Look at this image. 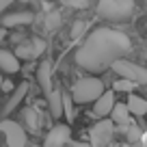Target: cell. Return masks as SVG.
<instances>
[{"label": "cell", "instance_id": "obj_24", "mask_svg": "<svg viewBox=\"0 0 147 147\" xmlns=\"http://www.w3.org/2000/svg\"><path fill=\"white\" fill-rule=\"evenodd\" d=\"M15 89V84L11 82V80H2V84H0V91H5V93H11Z\"/></svg>", "mask_w": 147, "mask_h": 147}, {"label": "cell", "instance_id": "obj_20", "mask_svg": "<svg viewBox=\"0 0 147 147\" xmlns=\"http://www.w3.org/2000/svg\"><path fill=\"white\" fill-rule=\"evenodd\" d=\"M134 87H136V84L130 82V80H125V78H119V80L113 82V91H119V93H132Z\"/></svg>", "mask_w": 147, "mask_h": 147}, {"label": "cell", "instance_id": "obj_4", "mask_svg": "<svg viewBox=\"0 0 147 147\" xmlns=\"http://www.w3.org/2000/svg\"><path fill=\"white\" fill-rule=\"evenodd\" d=\"M113 71L119 76V78H125L134 84H147V67L145 65H138V63H132L128 59H117L115 63L110 65Z\"/></svg>", "mask_w": 147, "mask_h": 147}, {"label": "cell", "instance_id": "obj_21", "mask_svg": "<svg viewBox=\"0 0 147 147\" xmlns=\"http://www.w3.org/2000/svg\"><path fill=\"white\" fill-rule=\"evenodd\" d=\"M87 28H89V24L84 22V20H76V22L71 24V39H74V41L80 39V37L87 32Z\"/></svg>", "mask_w": 147, "mask_h": 147}, {"label": "cell", "instance_id": "obj_8", "mask_svg": "<svg viewBox=\"0 0 147 147\" xmlns=\"http://www.w3.org/2000/svg\"><path fill=\"white\" fill-rule=\"evenodd\" d=\"M69 141H71V128L67 123H56L48 130L43 147H65Z\"/></svg>", "mask_w": 147, "mask_h": 147}, {"label": "cell", "instance_id": "obj_6", "mask_svg": "<svg viewBox=\"0 0 147 147\" xmlns=\"http://www.w3.org/2000/svg\"><path fill=\"white\" fill-rule=\"evenodd\" d=\"M115 136V123L110 119H100L89 132V145L91 147H108Z\"/></svg>", "mask_w": 147, "mask_h": 147}, {"label": "cell", "instance_id": "obj_26", "mask_svg": "<svg viewBox=\"0 0 147 147\" xmlns=\"http://www.w3.org/2000/svg\"><path fill=\"white\" fill-rule=\"evenodd\" d=\"M65 147H91V145H89V143H76V141H69Z\"/></svg>", "mask_w": 147, "mask_h": 147}, {"label": "cell", "instance_id": "obj_23", "mask_svg": "<svg viewBox=\"0 0 147 147\" xmlns=\"http://www.w3.org/2000/svg\"><path fill=\"white\" fill-rule=\"evenodd\" d=\"M63 5L69 7V9L80 11V9H87V7L91 5V0H63Z\"/></svg>", "mask_w": 147, "mask_h": 147}, {"label": "cell", "instance_id": "obj_7", "mask_svg": "<svg viewBox=\"0 0 147 147\" xmlns=\"http://www.w3.org/2000/svg\"><path fill=\"white\" fill-rule=\"evenodd\" d=\"M0 132L5 136L7 147H26V143H28L26 130H24V125H20L18 121H11V119L0 121Z\"/></svg>", "mask_w": 147, "mask_h": 147}, {"label": "cell", "instance_id": "obj_14", "mask_svg": "<svg viewBox=\"0 0 147 147\" xmlns=\"http://www.w3.org/2000/svg\"><path fill=\"white\" fill-rule=\"evenodd\" d=\"M26 93H28V80L26 82H20L18 87L11 91V95H9V100H7V104H5V108H2V113L5 115H9L11 110H15L20 106V102L26 97Z\"/></svg>", "mask_w": 147, "mask_h": 147}, {"label": "cell", "instance_id": "obj_2", "mask_svg": "<svg viewBox=\"0 0 147 147\" xmlns=\"http://www.w3.org/2000/svg\"><path fill=\"white\" fill-rule=\"evenodd\" d=\"M104 91H106L104 82H102L97 76H84V78H78L74 82L69 95H71L74 104H91V102H95Z\"/></svg>", "mask_w": 147, "mask_h": 147}, {"label": "cell", "instance_id": "obj_19", "mask_svg": "<svg viewBox=\"0 0 147 147\" xmlns=\"http://www.w3.org/2000/svg\"><path fill=\"white\" fill-rule=\"evenodd\" d=\"M61 24H63V18H61L59 11H50L46 15V30H56Z\"/></svg>", "mask_w": 147, "mask_h": 147}, {"label": "cell", "instance_id": "obj_13", "mask_svg": "<svg viewBox=\"0 0 147 147\" xmlns=\"http://www.w3.org/2000/svg\"><path fill=\"white\" fill-rule=\"evenodd\" d=\"M37 82H39V87H41V91L46 93H50L52 89V63L50 61H41L39 63V67H37Z\"/></svg>", "mask_w": 147, "mask_h": 147}, {"label": "cell", "instance_id": "obj_10", "mask_svg": "<svg viewBox=\"0 0 147 147\" xmlns=\"http://www.w3.org/2000/svg\"><path fill=\"white\" fill-rule=\"evenodd\" d=\"M32 20H35V15H32L30 11H18V13L2 15L0 26H2V28H20V26H28V24H32Z\"/></svg>", "mask_w": 147, "mask_h": 147}, {"label": "cell", "instance_id": "obj_5", "mask_svg": "<svg viewBox=\"0 0 147 147\" xmlns=\"http://www.w3.org/2000/svg\"><path fill=\"white\" fill-rule=\"evenodd\" d=\"M46 52V41L41 37H26L15 46L13 54L18 56L20 61H35Z\"/></svg>", "mask_w": 147, "mask_h": 147}, {"label": "cell", "instance_id": "obj_25", "mask_svg": "<svg viewBox=\"0 0 147 147\" xmlns=\"http://www.w3.org/2000/svg\"><path fill=\"white\" fill-rule=\"evenodd\" d=\"M11 2H13V0H0V15H2V13L11 7Z\"/></svg>", "mask_w": 147, "mask_h": 147}, {"label": "cell", "instance_id": "obj_9", "mask_svg": "<svg viewBox=\"0 0 147 147\" xmlns=\"http://www.w3.org/2000/svg\"><path fill=\"white\" fill-rule=\"evenodd\" d=\"M22 117H24V130H28L30 134H39L46 123V117L43 113L37 106H28V108L22 110Z\"/></svg>", "mask_w": 147, "mask_h": 147}, {"label": "cell", "instance_id": "obj_12", "mask_svg": "<svg viewBox=\"0 0 147 147\" xmlns=\"http://www.w3.org/2000/svg\"><path fill=\"white\" fill-rule=\"evenodd\" d=\"M22 69V61L13 54L11 50L0 48V74H18Z\"/></svg>", "mask_w": 147, "mask_h": 147}, {"label": "cell", "instance_id": "obj_22", "mask_svg": "<svg viewBox=\"0 0 147 147\" xmlns=\"http://www.w3.org/2000/svg\"><path fill=\"white\" fill-rule=\"evenodd\" d=\"M63 115L67 117V121H74V100L65 91H63Z\"/></svg>", "mask_w": 147, "mask_h": 147}, {"label": "cell", "instance_id": "obj_17", "mask_svg": "<svg viewBox=\"0 0 147 147\" xmlns=\"http://www.w3.org/2000/svg\"><path fill=\"white\" fill-rule=\"evenodd\" d=\"M125 106H128L130 115H136V117H143L147 115V100L141 95H134V93H130L128 102H125Z\"/></svg>", "mask_w": 147, "mask_h": 147}, {"label": "cell", "instance_id": "obj_27", "mask_svg": "<svg viewBox=\"0 0 147 147\" xmlns=\"http://www.w3.org/2000/svg\"><path fill=\"white\" fill-rule=\"evenodd\" d=\"M5 39H7V28H2V26H0V43L5 41Z\"/></svg>", "mask_w": 147, "mask_h": 147}, {"label": "cell", "instance_id": "obj_11", "mask_svg": "<svg viewBox=\"0 0 147 147\" xmlns=\"http://www.w3.org/2000/svg\"><path fill=\"white\" fill-rule=\"evenodd\" d=\"M115 106V91H104L95 102H93V115L95 117H108L110 110Z\"/></svg>", "mask_w": 147, "mask_h": 147}, {"label": "cell", "instance_id": "obj_16", "mask_svg": "<svg viewBox=\"0 0 147 147\" xmlns=\"http://www.w3.org/2000/svg\"><path fill=\"white\" fill-rule=\"evenodd\" d=\"M48 108H50V115L54 117V119L63 117V91L52 89V91L48 93Z\"/></svg>", "mask_w": 147, "mask_h": 147}, {"label": "cell", "instance_id": "obj_18", "mask_svg": "<svg viewBox=\"0 0 147 147\" xmlns=\"http://www.w3.org/2000/svg\"><path fill=\"white\" fill-rule=\"evenodd\" d=\"M123 132H125V138H128L130 143H138V141L143 138V130L138 128L136 123H132V121L123 128Z\"/></svg>", "mask_w": 147, "mask_h": 147}, {"label": "cell", "instance_id": "obj_1", "mask_svg": "<svg viewBox=\"0 0 147 147\" xmlns=\"http://www.w3.org/2000/svg\"><path fill=\"white\" fill-rule=\"evenodd\" d=\"M130 50L132 41L125 32L113 28H97L87 37L82 48H78L76 63L87 71H104L117 59H123Z\"/></svg>", "mask_w": 147, "mask_h": 147}, {"label": "cell", "instance_id": "obj_15", "mask_svg": "<svg viewBox=\"0 0 147 147\" xmlns=\"http://www.w3.org/2000/svg\"><path fill=\"white\" fill-rule=\"evenodd\" d=\"M110 121H113L115 125H119L121 130L132 121L130 110H128V106H125L123 102H115V106H113V110H110Z\"/></svg>", "mask_w": 147, "mask_h": 147}, {"label": "cell", "instance_id": "obj_29", "mask_svg": "<svg viewBox=\"0 0 147 147\" xmlns=\"http://www.w3.org/2000/svg\"><path fill=\"white\" fill-rule=\"evenodd\" d=\"M20 2H30V0H20Z\"/></svg>", "mask_w": 147, "mask_h": 147}, {"label": "cell", "instance_id": "obj_3", "mask_svg": "<svg viewBox=\"0 0 147 147\" xmlns=\"http://www.w3.org/2000/svg\"><path fill=\"white\" fill-rule=\"evenodd\" d=\"M134 0H100L97 13L108 22H125L134 13Z\"/></svg>", "mask_w": 147, "mask_h": 147}, {"label": "cell", "instance_id": "obj_28", "mask_svg": "<svg viewBox=\"0 0 147 147\" xmlns=\"http://www.w3.org/2000/svg\"><path fill=\"white\" fill-rule=\"evenodd\" d=\"M2 80H5V78H2V74H0V84H2Z\"/></svg>", "mask_w": 147, "mask_h": 147}]
</instances>
